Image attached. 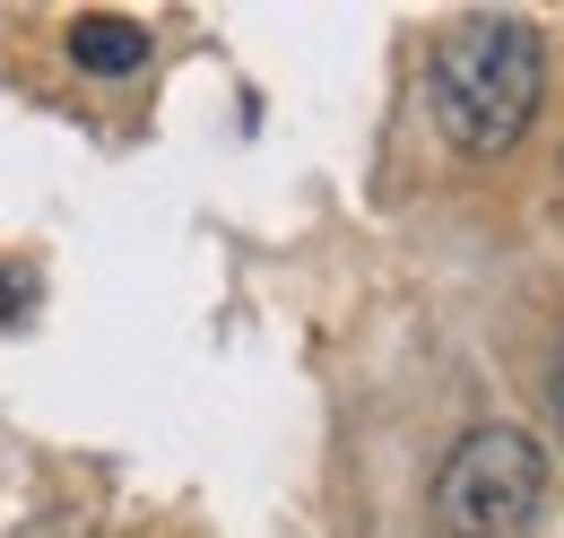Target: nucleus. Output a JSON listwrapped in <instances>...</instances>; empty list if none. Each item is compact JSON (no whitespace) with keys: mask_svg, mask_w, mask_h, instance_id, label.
I'll return each mask as SVG.
<instances>
[{"mask_svg":"<svg viewBox=\"0 0 564 538\" xmlns=\"http://www.w3.org/2000/svg\"><path fill=\"white\" fill-rule=\"evenodd\" d=\"M26 304H35V278H26V269H9V261H0V322H18Z\"/></svg>","mask_w":564,"mask_h":538,"instance_id":"20e7f679","label":"nucleus"},{"mask_svg":"<svg viewBox=\"0 0 564 538\" xmlns=\"http://www.w3.org/2000/svg\"><path fill=\"white\" fill-rule=\"evenodd\" d=\"M547 400H556V417H564V331H556V365H547Z\"/></svg>","mask_w":564,"mask_h":538,"instance_id":"39448f33","label":"nucleus"},{"mask_svg":"<svg viewBox=\"0 0 564 538\" xmlns=\"http://www.w3.org/2000/svg\"><path fill=\"white\" fill-rule=\"evenodd\" d=\"M539 96H547L539 26L530 18H503V9L460 18L434 44V62H425V114H434V131L452 139L460 157L521 148V131L539 122Z\"/></svg>","mask_w":564,"mask_h":538,"instance_id":"f257e3e1","label":"nucleus"},{"mask_svg":"<svg viewBox=\"0 0 564 538\" xmlns=\"http://www.w3.org/2000/svg\"><path fill=\"white\" fill-rule=\"evenodd\" d=\"M539 504H547V452L521 426L460 434L443 477H434V521H443V538H530Z\"/></svg>","mask_w":564,"mask_h":538,"instance_id":"f03ea898","label":"nucleus"},{"mask_svg":"<svg viewBox=\"0 0 564 538\" xmlns=\"http://www.w3.org/2000/svg\"><path fill=\"white\" fill-rule=\"evenodd\" d=\"M70 62L87 78H140L148 69V26L140 18H113V9H87L70 18Z\"/></svg>","mask_w":564,"mask_h":538,"instance_id":"7ed1b4c3","label":"nucleus"}]
</instances>
